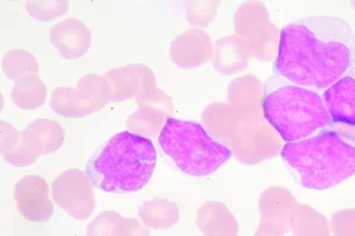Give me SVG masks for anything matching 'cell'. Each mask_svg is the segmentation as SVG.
<instances>
[{
	"mask_svg": "<svg viewBox=\"0 0 355 236\" xmlns=\"http://www.w3.org/2000/svg\"><path fill=\"white\" fill-rule=\"evenodd\" d=\"M355 35L346 20L309 16L283 26L274 73L294 84L324 91L354 68Z\"/></svg>",
	"mask_w": 355,
	"mask_h": 236,
	"instance_id": "cell-1",
	"label": "cell"
},
{
	"mask_svg": "<svg viewBox=\"0 0 355 236\" xmlns=\"http://www.w3.org/2000/svg\"><path fill=\"white\" fill-rule=\"evenodd\" d=\"M281 156L302 187L323 192L354 176L355 137L321 130L304 140L286 143Z\"/></svg>",
	"mask_w": 355,
	"mask_h": 236,
	"instance_id": "cell-2",
	"label": "cell"
},
{
	"mask_svg": "<svg viewBox=\"0 0 355 236\" xmlns=\"http://www.w3.org/2000/svg\"><path fill=\"white\" fill-rule=\"evenodd\" d=\"M153 142L133 132L115 134L87 163L85 172L94 187L110 194L140 192L157 167Z\"/></svg>",
	"mask_w": 355,
	"mask_h": 236,
	"instance_id": "cell-3",
	"label": "cell"
},
{
	"mask_svg": "<svg viewBox=\"0 0 355 236\" xmlns=\"http://www.w3.org/2000/svg\"><path fill=\"white\" fill-rule=\"evenodd\" d=\"M263 117L286 143L313 136L331 123L322 95L276 75L264 87Z\"/></svg>",
	"mask_w": 355,
	"mask_h": 236,
	"instance_id": "cell-4",
	"label": "cell"
},
{
	"mask_svg": "<svg viewBox=\"0 0 355 236\" xmlns=\"http://www.w3.org/2000/svg\"><path fill=\"white\" fill-rule=\"evenodd\" d=\"M157 140L166 156L191 176H209L232 157L227 145L219 143L202 125L192 120L170 117Z\"/></svg>",
	"mask_w": 355,
	"mask_h": 236,
	"instance_id": "cell-5",
	"label": "cell"
},
{
	"mask_svg": "<svg viewBox=\"0 0 355 236\" xmlns=\"http://www.w3.org/2000/svg\"><path fill=\"white\" fill-rule=\"evenodd\" d=\"M234 35L241 37L249 48L251 58L269 62L276 60L281 31L271 21L262 3L248 1L234 16Z\"/></svg>",
	"mask_w": 355,
	"mask_h": 236,
	"instance_id": "cell-6",
	"label": "cell"
},
{
	"mask_svg": "<svg viewBox=\"0 0 355 236\" xmlns=\"http://www.w3.org/2000/svg\"><path fill=\"white\" fill-rule=\"evenodd\" d=\"M51 195L53 202L73 220H88L96 207L93 182L80 169L62 172L53 181Z\"/></svg>",
	"mask_w": 355,
	"mask_h": 236,
	"instance_id": "cell-7",
	"label": "cell"
},
{
	"mask_svg": "<svg viewBox=\"0 0 355 236\" xmlns=\"http://www.w3.org/2000/svg\"><path fill=\"white\" fill-rule=\"evenodd\" d=\"M283 140L266 120L248 122L236 135L230 148L232 156L243 164H256L281 154Z\"/></svg>",
	"mask_w": 355,
	"mask_h": 236,
	"instance_id": "cell-8",
	"label": "cell"
},
{
	"mask_svg": "<svg viewBox=\"0 0 355 236\" xmlns=\"http://www.w3.org/2000/svg\"><path fill=\"white\" fill-rule=\"evenodd\" d=\"M48 182L38 175H26L17 181L13 199L17 210L24 220L44 224L53 219V201Z\"/></svg>",
	"mask_w": 355,
	"mask_h": 236,
	"instance_id": "cell-9",
	"label": "cell"
},
{
	"mask_svg": "<svg viewBox=\"0 0 355 236\" xmlns=\"http://www.w3.org/2000/svg\"><path fill=\"white\" fill-rule=\"evenodd\" d=\"M103 76L110 83L112 102L137 98L144 92L157 88V77L153 70L141 63L112 69Z\"/></svg>",
	"mask_w": 355,
	"mask_h": 236,
	"instance_id": "cell-10",
	"label": "cell"
},
{
	"mask_svg": "<svg viewBox=\"0 0 355 236\" xmlns=\"http://www.w3.org/2000/svg\"><path fill=\"white\" fill-rule=\"evenodd\" d=\"M296 199L288 189L272 185L259 200V226L286 235L291 232V217Z\"/></svg>",
	"mask_w": 355,
	"mask_h": 236,
	"instance_id": "cell-11",
	"label": "cell"
},
{
	"mask_svg": "<svg viewBox=\"0 0 355 236\" xmlns=\"http://www.w3.org/2000/svg\"><path fill=\"white\" fill-rule=\"evenodd\" d=\"M214 43L200 28H190L178 35L170 45V57L182 70L199 68L212 60Z\"/></svg>",
	"mask_w": 355,
	"mask_h": 236,
	"instance_id": "cell-12",
	"label": "cell"
},
{
	"mask_svg": "<svg viewBox=\"0 0 355 236\" xmlns=\"http://www.w3.org/2000/svg\"><path fill=\"white\" fill-rule=\"evenodd\" d=\"M49 42L63 60H76L88 53L92 33L81 20L70 17L50 28Z\"/></svg>",
	"mask_w": 355,
	"mask_h": 236,
	"instance_id": "cell-13",
	"label": "cell"
},
{
	"mask_svg": "<svg viewBox=\"0 0 355 236\" xmlns=\"http://www.w3.org/2000/svg\"><path fill=\"white\" fill-rule=\"evenodd\" d=\"M331 123L355 127V66L322 92Z\"/></svg>",
	"mask_w": 355,
	"mask_h": 236,
	"instance_id": "cell-14",
	"label": "cell"
},
{
	"mask_svg": "<svg viewBox=\"0 0 355 236\" xmlns=\"http://www.w3.org/2000/svg\"><path fill=\"white\" fill-rule=\"evenodd\" d=\"M250 120L231 105L220 102L206 107L202 114V127L224 145H230L239 130Z\"/></svg>",
	"mask_w": 355,
	"mask_h": 236,
	"instance_id": "cell-15",
	"label": "cell"
},
{
	"mask_svg": "<svg viewBox=\"0 0 355 236\" xmlns=\"http://www.w3.org/2000/svg\"><path fill=\"white\" fill-rule=\"evenodd\" d=\"M263 98L264 87L254 75L239 77L229 84L227 105L250 120L264 118Z\"/></svg>",
	"mask_w": 355,
	"mask_h": 236,
	"instance_id": "cell-16",
	"label": "cell"
},
{
	"mask_svg": "<svg viewBox=\"0 0 355 236\" xmlns=\"http://www.w3.org/2000/svg\"><path fill=\"white\" fill-rule=\"evenodd\" d=\"M251 58L244 40L237 35L223 37L214 44L212 65L214 70L224 76L241 73L249 64Z\"/></svg>",
	"mask_w": 355,
	"mask_h": 236,
	"instance_id": "cell-17",
	"label": "cell"
},
{
	"mask_svg": "<svg viewBox=\"0 0 355 236\" xmlns=\"http://www.w3.org/2000/svg\"><path fill=\"white\" fill-rule=\"evenodd\" d=\"M196 224L204 236H239V224L230 209L218 201L199 207Z\"/></svg>",
	"mask_w": 355,
	"mask_h": 236,
	"instance_id": "cell-18",
	"label": "cell"
},
{
	"mask_svg": "<svg viewBox=\"0 0 355 236\" xmlns=\"http://www.w3.org/2000/svg\"><path fill=\"white\" fill-rule=\"evenodd\" d=\"M137 217L147 228L166 230L173 228L180 220V209L173 201L157 197L145 201L137 209Z\"/></svg>",
	"mask_w": 355,
	"mask_h": 236,
	"instance_id": "cell-19",
	"label": "cell"
},
{
	"mask_svg": "<svg viewBox=\"0 0 355 236\" xmlns=\"http://www.w3.org/2000/svg\"><path fill=\"white\" fill-rule=\"evenodd\" d=\"M76 93L87 116L100 111L112 102L108 80L96 73H88L77 80Z\"/></svg>",
	"mask_w": 355,
	"mask_h": 236,
	"instance_id": "cell-20",
	"label": "cell"
},
{
	"mask_svg": "<svg viewBox=\"0 0 355 236\" xmlns=\"http://www.w3.org/2000/svg\"><path fill=\"white\" fill-rule=\"evenodd\" d=\"M291 232L294 236H331V221L311 206L296 202Z\"/></svg>",
	"mask_w": 355,
	"mask_h": 236,
	"instance_id": "cell-21",
	"label": "cell"
},
{
	"mask_svg": "<svg viewBox=\"0 0 355 236\" xmlns=\"http://www.w3.org/2000/svg\"><path fill=\"white\" fill-rule=\"evenodd\" d=\"M10 95L17 108L36 110L44 105L48 89L37 75H28L15 82Z\"/></svg>",
	"mask_w": 355,
	"mask_h": 236,
	"instance_id": "cell-22",
	"label": "cell"
},
{
	"mask_svg": "<svg viewBox=\"0 0 355 236\" xmlns=\"http://www.w3.org/2000/svg\"><path fill=\"white\" fill-rule=\"evenodd\" d=\"M23 131L41 147L43 156L61 149L64 142L63 128L55 120L48 118L33 120Z\"/></svg>",
	"mask_w": 355,
	"mask_h": 236,
	"instance_id": "cell-23",
	"label": "cell"
},
{
	"mask_svg": "<svg viewBox=\"0 0 355 236\" xmlns=\"http://www.w3.org/2000/svg\"><path fill=\"white\" fill-rule=\"evenodd\" d=\"M170 117L165 112L150 108V107H139L127 120L128 131L133 132L139 136L146 138L157 137L162 132L166 122Z\"/></svg>",
	"mask_w": 355,
	"mask_h": 236,
	"instance_id": "cell-24",
	"label": "cell"
},
{
	"mask_svg": "<svg viewBox=\"0 0 355 236\" xmlns=\"http://www.w3.org/2000/svg\"><path fill=\"white\" fill-rule=\"evenodd\" d=\"M1 70L8 80L16 82L21 77L40 73V63L33 53L24 48H11L3 56Z\"/></svg>",
	"mask_w": 355,
	"mask_h": 236,
	"instance_id": "cell-25",
	"label": "cell"
},
{
	"mask_svg": "<svg viewBox=\"0 0 355 236\" xmlns=\"http://www.w3.org/2000/svg\"><path fill=\"white\" fill-rule=\"evenodd\" d=\"M49 105L57 115L65 118L87 117L85 110L80 105V100L77 98L76 88L58 87L53 89Z\"/></svg>",
	"mask_w": 355,
	"mask_h": 236,
	"instance_id": "cell-26",
	"label": "cell"
},
{
	"mask_svg": "<svg viewBox=\"0 0 355 236\" xmlns=\"http://www.w3.org/2000/svg\"><path fill=\"white\" fill-rule=\"evenodd\" d=\"M43 156L41 147L36 142L21 131L17 145L8 154L3 155L5 162L13 167H28Z\"/></svg>",
	"mask_w": 355,
	"mask_h": 236,
	"instance_id": "cell-27",
	"label": "cell"
},
{
	"mask_svg": "<svg viewBox=\"0 0 355 236\" xmlns=\"http://www.w3.org/2000/svg\"><path fill=\"white\" fill-rule=\"evenodd\" d=\"M69 6L68 1H26L24 4L28 16L44 23L64 16L68 12Z\"/></svg>",
	"mask_w": 355,
	"mask_h": 236,
	"instance_id": "cell-28",
	"label": "cell"
},
{
	"mask_svg": "<svg viewBox=\"0 0 355 236\" xmlns=\"http://www.w3.org/2000/svg\"><path fill=\"white\" fill-rule=\"evenodd\" d=\"M219 3L217 1H196L189 3L186 10V19L191 25L206 26L214 19Z\"/></svg>",
	"mask_w": 355,
	"mask_h": 236,
	"instance_id": "cell-29",
	"label": "cell"
},
{
	"mask_svg": "<svg viewBox=\"0 0 355 236\" xmlns=\"http://www.w3.org/2000/svg\"><path fill=\"white\" fill-rule=\"evenodd\" d=\"M121 214L113 210L101 212L87 227V236H113V230L117 222L122 219Z\"/></svg>",
	"mask_w": 355,
	"mask_h": 236,
	"instance_id": "cell-30",
	"label": "cell"
},
{
	"mask_svg": "<svg viewBox=\"0 0 355 236\" xmlns=\"http://www.w3.org/2000/svg\"><path fill=\"white\" fill-rule=\"evenodd\" d=\"M139 107H150L165 112L168 116L173 111V100L166 92L160 89L154 88L150 91L144 92L135 98Z\"/></svg>",
	"mask_w": 355,
	"mask_h": 236,
	"instance_id": "cell-31",
	"label": "cell"
},
{
	"mask_svg": "<svg viewBox=\"0 0 355 236\" xmlns=\"http://www.w3.org/2000/svg\"><path fill=\"white\" fill-rule=\"evenodd\" d=\"M331 235L355 236V208L341 209L331 219Z\"/></svg>",
	"mask_w": 355,
	"mask_h": 236,
	"instance_id": "cell-32",
	"label": "cell"
},
{
	"mask_svg": "<svg viewBox=\"0 0 355 236\" xmlns=\"http://www.w3.org/2000/svg\"><path fill=\"white\" fill-rule=\"evenodd\" d=\"M113 236H150V230L137 219L122 217L114 228Z\"/></svg>",
	"mask_w": 355,
	"mask_h": 236,
	"instance_id": "cell-33",
	"label": "cell"
},
{
	"mask_svg": "<svg viewBox=\"0 0 355 236\" xmlns=\"http://www.w3.org/2000/svg\"><path fill=\"white\" fill-rule=\"evenodd\" d=\"M0 129H1V155L8 154L10 150H12L13 147L17 145L19 140L21 131H18L13 125H10L6 120H0Z\"/></svg>",
	"mask_w": 355,
	"mask_h": 236,
	"instance_id": "cell-34",
	"label": "cell"
},
{
	"mask_svg": "<svg viewBox=\"0 0 355 236\" xmlns=\"http://www.w3.org/2000/svg\"><path fill=\"white\" fill-rule=\"evenodd\" d=\"M254 236H284L283 234L279 232H275V230H271V229L264 228V227H261L259 226V228L254 233Z\"/></svg>",
	"mask_w": 355,
	"mask_h": 236,
	"instance_id": "cell-35",
	"label": "cell"
},
{
	"mask_svg": "<svg viewBox=\"0 0 355 236\" xmlns=\"http://www.w3.org/2000/svg\"><path fill=\"white\" fill-rule=\"evenodd\" d=\"M352 8H354L355 10V1H353V3H352Z\"/></svg>",
	"mask_w": 355,
	"mask_h": 236,
	"instance_id": "cell-36",
	"label": "cell"
}]
</instances>
